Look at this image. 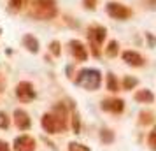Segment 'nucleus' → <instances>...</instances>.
Masks as SVG:
<instances>
[{
    "label": "nucleus",
    "mask_w": 156,
    "mask_h": 151,
    "mask_svg": "<svg viewBox=\"0 0 156 151\" xmlns=\"http://www.w3.org/2000/svg\"><path fill=\"white\" fill-rule=\"evenodd\" d=\"M58 109H60V114H53V113H49V114H44L42 120H41V123H42V128L46 130V132H49V134H56V132H62V130H65V109L62 107V106H58Z\"/></svg>",
    "instance_id": "nucleus-1"
},
{
    "label": "nucleus",
    "mask_w": 156,
    "mask_h": 151,
    "mask_svg": "<svg viewBox=\"0 0 156 151\" xmlns=\"http://www.w3.org/2000/svg\"><path fill=\"white\" fill-rule=\"evenodd\" d=\"M100 83H102V76L95 69H84L77 76V84L84 86L86 90H97L100 86Z\"/></svg>",
    "instance_id": "nucleus-2"
},
{
    "label": "nucleus",
    "mask_w": 156,
    "mask_h": 151,
    "mask_svg": "<svg viewBox=\"0 0 156 151\" xmlns=\"http://www.w3.org/2000/svg\"><path fill=\"white\" fill-rule=\"evenodd\" d=\"M34 9H35V14L39 18H42V20L55 18V14H56L55 0H35L34 2Z\"/></svg>",
    "instance_id": "nucleus-3"
},
{
    "label": "nucleus",
    "mask_w": 156,
    "mask_h": 151,
    "mask_svg": "<svg viewBox=\"0 0 156 151\" xmlns=\"http://www.w3.org/2000/svg\"><path fill=\"white\" fill-rule=\"evenodd\" d=\"M107 13H109V16H112L114 20H128L132 16V11L126 5L118 4V2H109L107 4Z\"/></svg>",
    "instance_id": "nucleus-4"
},
{
    "label": "nucleus",
    "mask_w": 156,
    "mask_h": 151,
    "mask_svg": "<svg viewBox=\"0 0 156 151\" xmlns=\"http://www.w3.org/2000/svg\"><path fill=\"white\" fill-rule=\"evenodd\" d=\"M88 37H90V41L93 44V55L95 56H98V48L100 44L104 42V39H105V28L104 27H91V28L88 30Z\"/></svg>",
    "instance_id": "nucleus-5"
},
{
    "label": "nucleus",
    "mask_w": 156,
    "mask_h": 151,
    "mask_svg": "<svg viewBox=\"0 0 156 151\" xmlns=\"http://www.w3.org/2000/svg\"><path fill=\"white\" fill-rule=\"evenodd\" d=\"M16 95H18V99L21 102H30L34 100L35 92H34V86L30 83H20L18 88H16Z\"/></svg>",
    "instance_id": "nucleus-6"
},
{
    "label": "nucleus",
    "mask_w": 156,
    "mask_h": 151,
    "mask_svg": "<svg viewBox=\"0 0 156 151\" xmlns=\"http://www.w3.org/2000/svg\"><path fill=\"white\" fill-rule=\"evenodd\" d=\"M35 149V142L34 139L28 135H21L14 141V151H34Z\"/></svg>",
    "instance_id": "nucleus-7"
},
{
    "label": "nucleus",
    "mask_w": 156,
    "mask_h": 151,
    "mask_svg": "<svg viewBox=\"0 0 156 151\" xmlns=\"http://www.w3.org/2000/svg\"><path fill=\"white\" fill-rule=\"evenodd\" d=\"M123 60L132 67H142L144 65V58L137 53V51H125L123 53Z\"/></svg>",
    "instance_id": "nucleus-8"
},
{
    "label": "nucleus",
    "mask_w": 156,
    "mask_h": 151,
    "mask_svg": "<svg viewBox=\"0 0 156 151\" xmlns=\"http://www.w3.org/2000/svg\"><path fill=\"white\" fill-rule=\"evenodd\" d=\"M70 51H72V55L77 60H81V62H84L86 58H88V51H86L84 44L79 42V41H72L70 42Z\"/></svg>",
    "instance_id": "nucleus-9"
},
{
    "label": "nucleus",
    "mask_w": 156,
    "mask_h": 151,
    "mask_svg": "<svg viewBox=\"0 0 156 151\" xmlns=\"http://www.w3.org/2000/svg\"><path fill=\"white\" fill-rule=\"evenodd\" d=\"M102 109L111 111V113H121L125 109V102L121 99H112V100H104L102 102Z\"/></svg>",
    "instance_id": "nucleus-10"
},
{
    "label": "nucleus",
    "mask_w": 156,
    "mask_h": 151,
    "mask_svg": "<svg viewBox=\"0 0 156 151\" xmlns=\"http://www.w3.org/2000/svg\"><path fill=\"white\" fill-rule=\"evenodd\" d=\"M14 123L20 127L21 130H27L30 127V118L25 111H16L14 113Z\"/></svg>",
    "instance_id": "nucleus-11"
},
{
    "label": "nucleus",
    "mask_w": 156,
    "mask_h": 151,
    "mask_svg": "<svg viewBox=\"0 0 156 151\" xmlns=\"http://www.w3.org/2000/svg\"><path fill=\"white\" fill-rule=\"evenodd\" d=\"M135 100L142 102V104H149V102L154 100V97H153V93H151L149 90H140V92L135 93Z\"/></svg>",
    "instance_id": "nucleus-12"
},
{
    "label": "nucleus",
    "mask_w": 156,
    "mask_h": 151,
    "mask_svg": "<svg viewBox=\"0 0 156 151\" xmlns=\"http://www.w3.org/2000/svg\"><path fill=\"white\" fill-rule=\"evenodd\" d=\"M23 42H25V46H28V49L32 51V53H37V49H39V42H37L32 35H27L25 39H23Z\"/></svg>",
    "instance_id": "nucleus-13"
},
{
    "label": "nucleus",
    "mask_w": 156,
    "mask_h": 151,
    "mask_svg": "<svg viewBox=\"0 0 156 151\" xmlns=\"http://www.w3.org/2000/svg\"><path fill=\"white\" fill-rule=\"evenodd\" d=\"M107 88L111 92H118V81H116V77H114L112 74L107 76Z\"/></svg>",
    "instance_id": "nucleus-14"
},
{
    "label": "nucleus",
    "mask_w": 156,
    "mask_h": 151,
    "mask_svg": "<svg viewBox=\"0 0 156 151\" xmlns=\"http://www.w3.org/2000/svg\"><path fill=\"white\" fill-rule=\"evenodd\" d=\"M147 142H149V146H151V149L156 151V127L151 130V134H149V137H147Z\"/></svg>",
    "instance_id": "nucleus-15"
},
{
    "label": "nucleus",
    "mask_w": 156,
    "mask_h": 151,
    "mask_svg": "<svg viewBox=\"0 0 156 151\" xmlns=\"http://www.w3.org/2000/svg\"><path fill=\"white\" fill-rule=\"evenodd\" d=\"M123 84H125V90H132L133 86H137V79H135V77H130V76H126Z\"/></svg>",
    "instance_id": "nucleus-16"
},
{
    "label": "nucleus",
    "mask_w": 156,
    "mask_h": 151,
    "mask_svg": "<svg viewBox=\"0 0 156 151\" xmlns=\"http://www.w3.org/2000/svg\"><path fill=\"white\" fill-rule=\"evenodd\" d=\"M69 151H90L86 146L83 144H77V142H70L69 144Z\"/></svg>",
    "instance_id": "nucleus-17"
},
{
    "label": "nucleus",
    "mask_w": 156,
    "mask_h": 151,
    "mask_svg": "<svg viewBox=\"0 0 156 151\" xmlns=\"http://www.w3.org/2000/svg\"><path fill=\"white\" fill-rule=\"evenodd\" d=\"M116 53H118V42L112 41V42L109 44V48H107V55L109 56H116Z\"/></svg>",
    "instance_id": "nucleus-18"
},
{
    "label": "nucleus",
    "mask_w": 156,
    "mask_h": 151,
    "mask_svg": "<svg viewBox=\"0 0 156 151\" xmlns=\"http://www.w3.org/2000/svg\"><path fill=\"white\" fill-rule=\"evenodd\" d=\"M112 139H114V135L111 130H102V141L104 142H112Z\"/></svg>",
    "instance_id": "nucleus-19"
},
{
    "label": "nucleus",
    "mask_w": 156,
    "mask_h": 151,
    "mask_svg": "<svg viewBox=\"0 0 156 151\" xmlns=\"http://www.w3.org/2000/svg\"><path fill=\"white\" fill-rule=\"evenodd\" d=\"M0 127H2V128H7L9 127V118H7L5 113H0Z\"/></svg>",
    "instance_id": "nucleus-20"
},
{
    "label": "nucleus",
    "mask_w": 156,
    "mask_h": 151,
    "mask_svg": "<svg viewBox=\"0 0 156 151\" xmlns=\"http://www.w3.org/2000/svg\"><path fill=\"white\" fill-rule=\"evenodd\" d=\"M23 2H25V0H11V7L14 9V11H18V9H21Z\"/></svg>",
    "instance_id": "nucleus-21"
},
{
    "label": "nucleus",
    "mask_w": 156,
    "mask_h": 151,
    "mask_svg": "<svg viewBox=\"0 0 156 151\" xmlns=\"http://www.w3.org/2000/svg\"><path fill=\"white\" fill-rule=\"evenodd\" d=\"M142 120H140V121L142 123H149V121H151V120H153V118H151V114H149V113H147V114H146V113H142Z\"/></svg>",
    "instance_id": "nucleus-22"
},
{
    "label": "nucleus",
    "mask_w": 156,
    "mask_h": 151,
    "mask_svg": "<svg viewBox=\"0 0 156 151\" xmlns=\"http://www.w3.org/2000/svg\"><path fill=\"white\" fill-rule=\"evenodd\" d=\"M95 4H97V0H84V5L88 9H95Z\"/></svg>",
    "instance_id": "nucleus-23"
},
{
    "label": "nucleus",
    "mask_w": 156,
    "mask_h": 151,
    "mask_svg": "<svg viewBox=\"0 0 156 151\" xmlns=\"http://www.w3.org/2000/svg\"><path fill=\"white\" fill-rule=\"evenodd\" d=\"M51 51H53L55 55H58V53H60V44H58V42H53V44H51Z\"/></svg>",
    "instance_id": "nucleus-24"
},
{
    "label": "nucleus",
    "mask_w": 156,
    "mask_h": 151,
    "mask_svg": "<svg viewBox=\"0 0 156 151\" xmlns=\"http://www.w3.org/2000/svg\"><path fill=\"white\" fill-rule=\"evenodd\" d=\"M74 130L79 132V116L77 114H74Z\"/></svg>",
    "instance_id": "nucleus-25"
},
{
    "label": "nucleus",
    "mask_w": 156,
    "mask_h": 151,
    "mask_svg": "<svg viewBox=\"0 0 156 151\" xmlns=\"http://www.w3.org/2000/svg\"><path fill=\"white\" fill-rule=\"evenodd\" d=\"M0 151H9V146L4 141H0Z\"/></svg>",
    "instance_id": "nucleus-26"
}]
</instances>
